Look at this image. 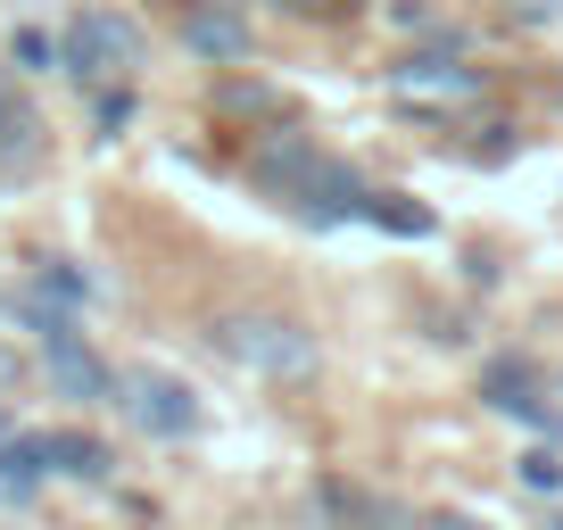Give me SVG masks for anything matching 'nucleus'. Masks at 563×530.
I'll return each instance as SVG.
<instances>
[{
    "label": "nucleus",
    "mask_w": 563,
    "mask_h": 530,
    "mask_svg": "<svg viewBox=\"0 0 563 530\" xmlns=\"http://www.w3.org/2000/svg\"><path fill=\"white\" fill-rule=\"evenodd\" d=\"M249 175H257V191H274L282 208L316 216V224L365 216V191L349 183V166H332L323 150H307V142H265L257 158H249Z\"/></svg>",
    "instance_id": "nucleus-1"
},
{
    "label": "nucleus",
    "mask_w": 563,
    "mask_h": 530,
    "mask_svg": "<svg viewBox=\"0 0 563 530\" xmlns=\"http://www.w3.org/2000/svg\"><path fill=\"white\" fill-rule=\"evenodd\" d=\"M208 340H216V356H232L257 382H307L316 373V332L290 323V316H257V307L249 316H216Z\"/></svg>",
    "instance_id": "nucleus-2"
},
{
    "label": "nucleus",
    "mask_w": 563,
    "mask_h": 530,
    "mask_svg": "<svg viewBox=\"0 0 563 530\" xmlns=\"http://www.w3.org/2000/svg\"><path fill=\"white\" fill-rule=\"evenodd\" d=\"M133 67H141V34L117 18V9H84V18L67 25V75H75V84L117 91Z\"/></svg>",
    "instance_id": "nucleus-3"
},
{
    "label": "nucleus",
    "mask_w": 563,
    "mask_h": 530,
    "mask_svg": "<svg viewBox=\"0 0 563 530\" xmlns=\"http://www.w3.org/2000/svg\"><path fill=\"white\" fill-rule=\"evenodd\" d=\"M117 398H124V415H133V431H150V440L199 431V398H191V382H175V373H124Z\"/></svg>",
    "instance_id": "nucleus-4"
},
{
    "label": "nucleus",
    "mask_w": 563,
    "mask_h": 530,
    "mask_svg": "<svg viewBox=\"0 0 563 530\" xmlns=\"http://www.w3.org/2000/svg\"><path fill=\"white\" fill-rule=\"evenodd\" d=\"M389 91L415 100V108H464V100H481V75L456 67V58H406V67L389 75Z\"/></svg>",
    "instance_id": "nucleus-5"
},
{
    "label": "nucleus",
    "mask_w": 563,
    "mask_h": 530,
    "mask_svg": "<svg viewBox=\"0 0 563 530\" xmlns=\"http://www.w3.org/2000/svg\"><path fill=\"white\" fill-rule=\"evenodd\" d=\"M25 448H34L42 473H75V481H100V473H108V448L84 440V431H34Z\"/></svg>",
    "instance_id": "nucleus-6"
},
{
    "label": "nucleus",
    "mask_w": 563,
    "mask_h": 530,
    "mask_svg": "<svg viewBox=\"0 0 563 530\" xmlns=\"http://www.w3.org/2000/svg\"><path fill=\"white\" fill-rule=\"evenodd\" d=\"M51 382H58V398H84V407L117 389V382H108V365L84 349V340H51Z\"/></svg>",
    "instance_id": "nucleus-7"
},
{
    "label": "nucleus",
    "mask_w": 563,
    "mask_h": 530,
    "mask_svg": "<svg viewBox=\"0 0 563 530\" xmlns=\"http://www.w3.org/2000/svg\"><path fill=\"white\" fill-rule=\"evenodd\" d=\"M183 42H191L199 58H241L249 51V25L232 18V9H199V18L183 25Z\"/></svg>",
    "instance_id": "nucleus-8"
},
{
    "label": "nucleus",
    "mask_w": 563,
    "mask_h": 530,
    "mask_svg": "<svg viewBox=\"0 0 563 530\" xmlns=\"http://www.w3.org/2000/svg\"><path fill=\"white\" fill-rule=\"evenodd\" d=\"M489 398H497L506 415H522V423H547V382H530L522 365H497V373H489Z\"/></svg>",
    "instance_id": "nucleus-9"
},
{
    "label": "nucleus",
    "mask_w": 563,
    "mask_h": 530,
    "mask_svg": "<svg viewBox=\"0 0 563 530\" xmlns=\"http://www.w3.org/2000/svg\"><path fill=\"white\" fill-rule=\"evenodd\" d=\"M42 489V464H34V448H0V506H25V497Z\"/></svg>",
    "instance_id": "nucleus-10"
},
{
    "label": "nucleus",
    "mask_w": 563,
    "mask_h": 530,
    "mask_svg": "<svg viewBox=\"0 0 563 530\" xmlns=\"http://www.w3.org/2000/svg\"><path fill=\"white\" fill-rule=\"evenodd\" d=\"M365 216L382 232H415V241L431 232V208H415V199H398V191H365Z\"/></svg>",
    "instance_id": "nucleus-11"
},
{
    "label": "nucleus",
    "mask_w": 563,
    "mask_h": 530,
    "mask_svg": "<svg viewBox=\"0 0 563 530\" xmlns=\"http://www.w3.org/2000/svg\"><path fill=\"white\" fill-rule=\"evenodd\" d=\"M25 150H34V108H25L9 84H0V166L25 158Z\"/></svg>",
    "instance_id": "nucleus-12"
},
{
    "label": "nucleus",
    "mask_w": 563,
    "mask_h": 530,
    "mask_svg": "<svg viewBox=\"0 0 563 530\" xmlns=\"http://www.w3.org/2000/svg\"><path fill=\"white\" fill-rule=\"evenodd\" d=\"M522 489H539V497L563 489V448H530L522 456Z\"/></svg>",
    "instance_id": "nucleus-13"
},
{
    "label": "nucleus",
    "mask_w": 563,
    "mask_h": 530,
    "mask_svg": "<svg viewBox=\"0 0 563 530\" xmlns=\"http://www.w3.org/2000/svg\"><path fill=\"white\" fill-rule=\"evenodd\" d=\"M547 440L563 448V373H555V382H547Z\"/></svg>",
    "instance_id": "nucleus-14"
},
{
    "label": "nucleus",
    "mask_w": 563,
    "mask_h": 530,
    "mask_svg": "<svg viewBox=\"0 0 563 530\" xmlns=\"http://www.w3.org/2000/svg\"><path fill=\"white\" fill-rule=\"evenodd\" d=\"M282 9H299V18H340V9H356V0H282Z\"/></svg>",
    "instance_id": "nucleus-15"
},
{
    "label": "nucleus",
    "mask_w": 563,
    "mask_h": 530,
    "mask_svg": "<svg viewBox=\"0 0 563 530\" xmlns=\"http://www.w3.org/2000/svg\"><path fill=\"white\" fill-rule=\"evenodd\" d=\"M555 9H563V0H514V18H522V25H539V18H555Z\"/></svg>",
    "instance_id": "nucleus-16"
},
{
    "label": "nucleus",
    "mask_w": 563,
    "mask_h": 530,
    "mask_svg": "<svg viewBox=\"0 0 563 530\" xmlns=\"http://www.w3.org/2000/svg\"><path fill=\"white\" fill-rule=\"evenodd\" d=\"M9 389H18V349L0 340V398H9Z\"/></svg>",
    "instance_id": "nucleus-17"
},
{
    "label": "nucleus",
    "mask_w": 563,
    "mask_h": 530,
    "mask_svg": "<svg viewBox=\"0 0 563 530\" xmlns=\"http://www.w3.org/2000/svg\"><path fill=\"white\" fill-rule=\"evenodd\" d=\"M422 530H481V522H464V514H431Z\"/></svg>",
    "instance_id": "nucleus-18"
},
{
    "label": "nucleus",
    "mask_w": 563,
    "mask_h": 530,
    "mask_svg": "<svg viewBox=\"0 0 563 530\" xmlns=\"http://www.w3.org/2000/svg\"><path fill=\"white\" fill-rule=\"evenodd\" d=\"M547 530H563V514H547Z\"/></svg>",
    "instance_id": "nucleus-19"
}]
</instances>
